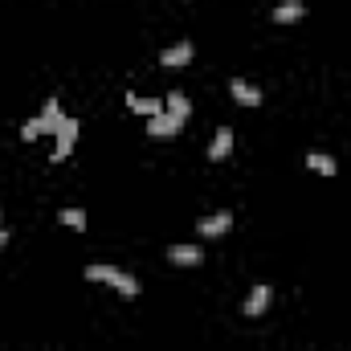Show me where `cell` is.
I'll use <instances>...</instances> for the list:
<instances>
[{
	"mask_svg": "<svg viewBox=\"0 0 351 351\" xmlns=\"http://www.w3.org/2000/svg\"><path fill=\"white\" fill-rule=\"evenodd\" d=\"M66 123V110H62V102H58V94H49L45 98V106H41V114L37 119H29L25 127H21V139H41V135H58V127Z\"/></svg>",
	"mask_w": 351,
	"mask_h": 351,
	"instance_id": "cell-1",
	"label": "cell"
},
{
	"mask_svg": "<svg viewBox=\"0 0 351 351\" xmlns=\"http://www.w3.org/2000/svg\"><path fill=\"white\" fill-rule=\"evenodd\" d=\"M82 278H86V282H102V286H114L123 298H135V294H139V282H135L127 269H119V265L94 262V265H86V269H82Z\"/></svg>",
	"mask_w": 351,
	"mask_h": 351,
	"instance_id": "cell-2",
	"label": "cell"
},
{
	"mask_svg": "<svg viewBox=\"0 0 351 351\" xmlns=\"http://www.w3.org/2000/svg\"><path fill=\"white\" fill-rule=\"evenodd\" d=\"M78 135H82V123H78L74 114H66V123H62L58 135H53V152H49V160H53V164H66L70 152H74V143H78Z\"/></svg>",
	"mask_w": 351,
	"mask_h": 351,
	"instance_id": "cell-3",
	"label": "cell"
},
{
	"mask_svg": "<svg viewBox=\"0 0 351 351\" xmlns=\"http://www.w3.org/2000/svg\"><path fill=\"white\" fill-rule=\"evenodd\" d=\"M233 229V213L229 208H221V213H208V217H200V225H196V237L200 241H217V237H225Z\"/></svg>",
	"mask_w": 351,
	"mask_h": 351,
	"instance_id": "cell-4",
	"label": "cell"
},
{
	"mask_svg": "<svg viewBox=\"0 0 351 351\" xmlns=\"http://www.w3.org/2000/svg\"><path fill=\"white\" fill-rule=\"evenodd\" d=\"M269 302H274V290H269L265 282H258V286L245 294V302H241V315H245V319H262L265 311H269Z\"/></svg>",
	"mask_w": 351,
	"mask_h": 351,
	"instance_id": "cell-5",
	"label": "cell"
},
{
	"mask_svg": "<svg viewBox=\"0 0 351 351\" xmlns=\"http://www.w3.org/2000/svg\"><path fill=\"white\" fill-rule=\"evenodd\" d=\"M168 262H172V265H184V269H192V265L204 262V250H200L196 241H176V245H168Z\"/></svg>",
	"mask_w": 351,
	"mask_h": 351,
	"instance_id": "cell-6",
	"label": "cell"
},
{
	"mask_svg": "<svg viewBox=\"0 0 351 351\" xmlns=\"http://www.w3.org/2000/svg\"><path fill=\"white\" fill-rule=\"evenodd\" d=\"M196 58V45L192 41H176V45H168L164 53H160V66L164 70H180V66H188Z\"/></svg>",
	"mask_w": 351,
	"mask_h": 351,
	"instance_id": "cell-7",
	"label": "cell"
},
{
	"mask_svg": "<svg viewBox=\"0 0 351 351\" xmlns=\"http://www.w3.org/2000/svg\"><path fill=\"white\" fill-rule=\"evenodd\" d=\"M229 94H233V102L237 106H262V86H254V82H245V78H233L229 82Z\"/></svg>",
	"mask_w": 351,
	"mask_h": 351,
	"instance_id": "cell-8",
	"label": "cell"
},
{
	"mask_svg": "<svg viewBox=\"0 0 351 351\" xmlns=\"http://www.w3.org/2000/svg\"><path fill=\"white\" fill-rule=\"evenodd\" d=\"M180 131H184V123L172 119L168 110H164V114H156V119H147V135H152V139H176Z\"/></svg>",
	"mask_w": 351,
	"mask_h": 351,
	"instance_id": "cell-9",
	"label": "cell"
},
{
	"mask_svg": "<svg viewBox=\"0 0 351 351\" xmlns=\"http://www.w3.org/2000/svg\"><path fill=\"white\" fill-rule=\"evenodd\" d=\"M302 16H306V4H302V0H282V4H274V12H269L274 25H298Z\"/></svg>",
	"mask_w": 351,
	"mask_h": 351,
	"instance_id": "cell-10",
	"label": "cell"
},
{
	"mask_svg": "<svg viewBox=\"0 0 351 351\" xmlns=\"http://www.w3.org/2000/svg\"><path fill=\"white\" fill-rule=\"evenodd\" d=\"M229 156H233V127H217V135H213V143H208V160L221 164V160H229Z\"/></svg>",
	"mask_w": 351,
	"mask_h": 351,
	"instance_id": "cell-11",
	"label": "cell"
},
{
	"mask_svg": "<svg viewBox=\"0 0 351 351\" xmlns=\"http://www.w3.org/2000/svg\"><path fill=\"white\" fill-rule=\"evenodd\" d=\"M127 106H131L139 119H156V114H164V98H139L135 90H127Z\"/></svg>",
	"mask_w": 351,
	"mask_h": 351,
	"instance_id": "cell-12",
	"label": "cell"
},
{
	"mask_svg": "<svg viewBox=\"0 0 351 351\" xmlns=\"http://www.w3.org/2000/svg\"><path fill=\"white\" fill-rule=\"evenodd\" d=\"M164 110L180 119V123H188V114H192V98L184 94V90H172V94H164Z\"/></svg>",
	"mask_w": 351,
	"mask_h": 351,
	"instance_id": "cell-13",
	"label": "cell"
},
{
	"mask_svg": "<svg viewBox=\"0 0 351 351\" xmlns=\"http://www.w3.org/2000/svg\"><path fill=\"white\" fill-rule=\"evenodd\" d=\"M306 168L315 176H339V164H335V156H327V152H306Z\"/></svg>",
	"mask_w": 351,
	"mask_h": 351,
	"instance_id": "cell-14",
	"label": "cell"
},
{
	"mask_svg": "<svg viewBox=\"0 0 351 351\" xmlns=\"http://www.w3.org/2000/svg\"><path fill=\"white\" fill-rule=\"evenodd\" d=\"M58 221H62L66 229H78V233H82V229H86V208H62Z\"/></svg>",
	"mask_w": 351,
	"mask_h": 351,
	"instance_id": "cell-15",
	"label": "cell"
},
{
	"mask_svg": "<svg viewBox=\"0 0 351 351\" xmlns=\"http://www.w3.org/2000/svg\"><path fill=\"white\" fill-rule=\"evenodd\" d=\"M8 241H12V237H8V229H4V225H0V250H4V245H8Z\"/></svg>",
	"mask_w": 351,
	"mask_h": 351,
	"instance_id": "cell-16",
	"label": "cell"
},
{
	"mask_svg": "<svg viewBox=\"0 0 351 351\" xmlns=\"http://www.w3.org/2000/svg\"><path fill=\"white\" fill-rule=\"evenodd\" d=\"M0 225H4V213H0Z\"/></svg>",
	"mask_w": 351,
	"mask_h": 351,
	"instance_id": "cell-17",
	"label": "cell"
}]
</instances>
